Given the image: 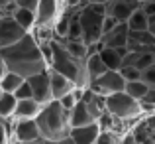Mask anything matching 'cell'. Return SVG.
I'll return each instance as SVG.
<instances>
[{"mask_svg": "<svg viewBox=\"0 0 155 144\" xmlns=\"http://www.w3.org/2000/svg\"><path fill=\"white\" fill-rule=\"evenodd\" d=\"M0 59L4 61L8 71L20 75L22 79L43 73L47 69V61L43 57L41 47H39L38 38L34 36V32H28L16 44H12L8 47H2L0 49Z\"/></svg>", "mask_w": 155, "mask_h": 144, "instance_id": "obj_1", "label": "cell"}, {"mask_svg": "<svg viewBox=\"0 0 155 144\" xmlns=\"http://www.w3.org/2000/svg\"><path fill=\"white\" fill-rule=\"evenodd\" d=\"M120 144H136L134 136L130 134V130H126L124 134H120Z\"/></svg>", "mask_w": 155, "mask_h": 144, "instance_id": "obj_39", "label": "cell"}, {"mask_svg": "<svg viewBox=\"0 0 155 144\" xmlns=\"http://www.w3.org/2000/svg\"><path fill=\"white\" fill-rule=\"evenodd\" d=\"M47 75H49V87H51V99L53 101H59V99H63L65 95H69L73 89H77L67 77L55 73L49 67H47Z\"/></svg>", "mask_w": 155, "mask_h": 144, "instance_id": "obj_15", "label": "cell"}, {"mask_svg": "<svg viewBox=\"0 0 155 144\" xmlns=\"http://www.w3.org/2000/svg\"><path fill=\"white\" fill-rule=\"evenodd\" d=\"M140 6L137 0H110L104 4V16L114 18L118 24H126L134 12L140 10Z\"/></svg>", "mask_w": 155, "mask_h": 144, "instance_id": "obj_8", "label": "cell"}, {"mask_svg": "<svg viewBox=\"0 0 155 144\" xmlns=\"http://www.w3.org/2000/svg\"><path fill=\"white\" fill-rule=\"evenodd\" d=\"M147 85H143L141 81H130V83H126V87H124V93L128 97H132V99H136V101H140L141 97L147 93Z\"/></svg>", "mask_w": 155, "mask_h": 144, "instance_id": "obj_27", "label": "cell"}, {"mask_svg": "<svg viewBox=\"0 0 155 144\" xmlns=\"http://www.w3.org/2000/svg\"><path fill=\"white\" fill-rule=\"evenodd\" d=\"M12 95H14L16 101H24V99H31V91H30V87H28V83L24 81V83L20 85V87L12 93Z\"/></svg>", "mask_w": 155, "mask_h": 144, "instance_id": "obj_32", "label": "cell"}, {"mask_svg": "<svg viewBox=\"0 0 155 144\" xmlns=\"http://www.w3.org/2000/svg\"><path fill=\"white\" fill-rule=\"evenodd\" d=\"M106 2H110V0H87V4H102V6Z\"/></svg>", "mask_w": 155, "mask_h": 144, "instance_id": "obj_41", "label": "cell"}, {"mask_svg": "<svg viewBox=\"0 0 155 144\" xmlns=\"http://www.w3.org/2000/svg\"><path fill=\"white\" fill-rule=\"evenodd\" d=\"M92 122H94V118L91 117V113L87 111V107L81 101L69 111V126H71V128H81V126L92 125Z\"/></svg>", "mask_w": 155, "mask_h": 144, "instance_id": "obj_20", "label": "cell"}, {"mask_svg": "<svg viewBox=\"0 0 155 144\" xmlns=\"http://www.w3.org/2000/svg\"><path fill=\"white\" fill-rule=\"evenodd\" d=\"M126 51H155V36L149 32H128Z\"/></svg>", "mask_w": 155, "mask_h": 144, "instance_id": "obj_13", "label": "cell"}, {"mask_svg": "<svg viewBox=\"0 0 155 144\" xmlns=\"http://www.w3.org/2000/svg\"><path fill=\"white\" fill-rule=\"evenodd\" d=\"M63 47L67 49L71 55H75V57H79V59H87V55H88V47L84 46L83 42H67V40H63Z\"/></svg>", "mask_w": 155, "mask_h": 144, "instance_id": "obj_26", "label": "cell"}, {"mask_svg": "<svg viewBox=\"0 0 155 144\" xmlns=\"http://www.w3.org/2000/svg\"><path fill=\"white\" fill-rule=\"evenodd\" d=\"M57 144H73L71 138H65V140H61V142H57Z\"/></svg>", "mask_w": 155, "mask_h": 144, "instance_id": "obj_42", "label": "cell"}, {"mask_svg": "<svg viewBox=\"0 0 155 144\" xmlns=\"http://www.w3.org/2000/svg\"><path fill=\"white\" fill-rule=\"evenodd\" d=\"M118 73H120V77L126 81V83H130V81H140V71H136L134 67H126V65H122V67L118 69Z\"/></svg>", "mask_w": 155, "mask_h": 144, "instance_id": "obj_30", "label": "cell"}, {"mask_svg": "<svg viewBox=\"0 0 155 144\" xmlns=\"http://www.w3.org/2000/svg\"><path fill=\"white\" fill-rule=\"evenodd\" d=\"M14 0H0V14L4 16H12V12H14Z\"/></svg>", "mask_w": 155, "mask_h": 144, "instance_id": "obj_34", "label": "cell"}, {"mask_svg": "<svg viewBox=\"0 0 155 144\" xmlns=\"http://www.w3.org/2000/svg\"><path fill=\"white\" fill-rule=\"evenodd\" d=\"M34 144H41V142H34Z\"/></svg>", "mask_w": 155, "mask_h": 144, "instance_id": "obj_44", "label": "cell"}, {"mask_svg": "<svg viewBox=\"0 0 155 144\" xmlns=\"http://www.w3.org/2000/svg\"><path fill=\"white\" fill-rule=\"evenodd\" d=\"M16 99L10 93H0V121H8L14 117Z\"/></svg>", "mask_w": 155, "mask_h": 144, "instance_id": "obj_23", "label": "cell"}, {"mask_svg": "<svg viewBox=\"0 0 155 144\" xmlns=\"http://www.w3.org/2000/svg\"><path fill=\"white\" fill-rule=\"evenodd\" d=\"M147 16L141 10H136L132 16L128 18L126 26H128V32H147Z\"/></svg>", "mask_w": 155, "mask_h": 144, "instance_id": "obj_24", "label": "cell"}, {"mask_svg": "<svg viewBox=\"0 0 155 144\" xmlns=\"http://www.w3.org/2000/svg\"><path fill=\"white\" fill-rule=\"evenodd\" d=\"M102 18H104L102 4H84L77 12V22L81 28V42L87 47L98 46L100 38H102Z\"/></svg>", "mask_w": 155, "mask_h": 144, "instance_id": "obj_4", "label": "cell"}, {"mask_svg": "<svg viewBox=\"0 0 155 144\" xmlns=\"http://www.w3.org/2000/svg\"><path fill=\"white\" fill-rule=\"evenodd\" d=\"M124 87H126V81L120 77V73L106 71L100 77H96L94 81H91L87 89H91L92 93H96L100 97H110L114 93H124Z\"/></svg>", "mask_w": 155, "mask_h": 144, "instance_id": "obj_7", "label": "cell"}, {"mask_svg": "<svg viewBox=\"0 0 155 144\" xmlns=\"http://www.w3.org/2000/svg\"><path fill=\"white\" fill-rule=\"evenodd\" d=\"M6 73H8V69H6V65H4V61L0 59V79H2V77L6 75Z\"/></svg>", "mask_w": 155, "mask_h": 144, "instance_id": "obj_40", "label": "cell"}, {"mask_svg": "<svg viewBox=\"0 0 155 144\" xmlns=\"http://www.w3.org/2000/svg\"><path fill=\"white\" fill-rule=\"evenodd\" d=\"M104 109L106 113H110L118 121L126 122L128 126H132V122H136L137 118L143 117L140 103L136 99L128 97L126 93H114L110 97H104Z\"/></svg>", "mask_w": 155, "mask_h": 144, "instance_id": "obj_5", "label": "cell"}, {"mask_svg": "<svg viewBox=\"0 0 155 144\" xmlns=\"http://www.w3.org/2000/svg\"><path fill=\"white\" fill-rule=\"evenodd\" d=\"M100 134V128L96 122L87 126H81V128H71L69 132V138L73 140V144H94L96 138Z\"/></svg>", "mask_w": 155, "mask_h": 144, "instance_id": "obj_16", "label": "cell"}, {"mask_svg": "<svg viewBox=\"0 0 155 144\" xmlns=\"http://www.w3.org/2000/svg\"><path fill=\"white\" fill-rule=\"evenodd\" d=\"M140 10L143 12L147 18H153V16H155V0H147V2H143L140 6Z\"/></svg>", "mask_w": 155, "mask_h": 144, "instance_id": "obj_35", "label": "cell"}, {"mask_svg": "<svg viewBox=\"0 0 155 144\" xmlns=\"http://www.w3.org/2000/svg\"><path fill=\"white\" fill-rule=\"evenodd\" d=\"M126 49H108V47H100L98 49V57L104 63V67L108 71H118L122 67V57L126 55Z\"/></svg>", "mask_w": 155, "mask_h": 144, "instance_id": "obj_19", "label": "cell"}, {"mask_svg": "<svg viewBox=\"0 0 155 144\" xmlns=\"http://www.w3.org/2000/svg\"><path fill=\"white\" fill-rule=\"evenodd\" d=\"M94 144H120V134L116 132H102L100 130L98 138H96Z\"/></svg>", "mask_w": 155, "mask_h": 144, "instance_id": "obj_31", "label": "cell"}, {"mask_svg": "<svg viewBox=\"0 0 155 144\" xmlns=\"http://www.w3.org/2000/svg\"><path fill=\"white\" fill-rule=\"evenodd\" d=\"M116 24H118V22H116L114 18H110V16H104V18H102V36H104V34H108V32L112 30Z\"/></svg>", "mask_w": 155, "mask_h": 144, "instance_id": "obj_37", "label": "cell"}, {"mask_svg": "<svg viewBox=\"0 0 155 144\" xmlns=\"http://www.w3.org/2000/svg\"><path fill=\"white\" fill-rule=\"evenodd\" d=\"M26 34H28V32H24L22 28L14 22L12 16L0 14V49L16 44L18 40H22Z\"/></svg>", "mask_w": 155, "mask_h": 144, "instance_id": "obj_10", "label": "cell"}, {"mask_svg": "<svg viewBox=\"0 0 155 144\" xmlns=\"http://www.w3.org/2000/svg\"><path fill=\"white\" fill-rule=\"evenodd\" d=\"M81 103L87 107V111L91 113V117L94 118V122H96V118L106 111L104 109V97L92 93L91 89H84V91H83V99H81Z\"/></svg>", "mask_w": 155, "mask_h": 144, "instance_id": "obj_18", "label": "cell"}, {"mask_svg": "<svg viewBox=\"0 0 155 144\" xmlns=\"http://www.w3.org/2000/svg\"><path fill=\"white\" fill-rule=\"evenodd\" d=\"M130 134L136 144H155V125L153 117H141L130 126Z\"/></svg>", "mask_w": 155, "mask_h": 144, "instance_id": "obj_11", "label": "cell"}, {"mask_svg": "<svg viewBox=\"0 0 155 144\" xmlns=\"http://www.w3.org/2000/svg\"><path fill=\"white\" fill-rule=\"evenodd\" d=\"M12 18L14 22L22 28L24 32H34V26H35V16L31 10H24V8H14L12 12Z\"/></svg>", "mask_w": 155, "mask_h": 144, "instance_id": "obj_22", "label": "cell"}, {"mask_svg": "<svg viewBox=\"0 0 155 144\" xmlns=\"http://www.w3.org/2000/svg\"><path fill=\"white\" fill-rule=\"evenodd\" d=\"M126 42H128V26L126 24H116L108 34H104L100 38L98 46L108 49H126Z\"/></svg>", "mask_w": 155, "mask_h": 144, "instance_id": "obj_12", "label": "cell"}, {"mask_svg": "<svg viewBox=\"0 0 155 144\" xmlns=\"http://www.w3.org/2000/svg\"><path fill=\"white\" fill-rule=\"evenodd\" d=\"M39 0H14V6L16 8H24V10H35V6H38Z\"/></svg>", "mask_w": 155, "mask_h": 144, "instance_id": "obj_33", "label": "cell"}, {"mask_svg": "<svg viewBox=\"0 0 155 144\" xmlns=\"http://www.w3.org/2000/svg\"><path fill=\"white\" fill-rule=\"evenodd\" d=\"M35 125L41 134V140L61 142L69 138L71 126H69V111H65L57 101H51L41 107L39 114L35 117Z\"/></svg>", "mask_w": 155, "mask_h": 144, "instance_id": "obj_2", "label": "cell"}, {"mask_svg": "<svg viewBox=\"0 0 155 144\" xmlns=\"http://www.w3.org/2000/svg\"><path fill=\"white\" fill-rule=\"evenodd\" d=\"M137 103H147V105H155V89H147V93H145V95L141 97Z\"/></svg>", "mask_w": 155, "mask_h": 144, "instance_id": "obj_38", "label": "cell"}, {"mask_svg": "<svg viewBox=\"0 0 155 144\" xmlns=\"http://www.w3.org/2000/svg\"><path fill=\"white\" fill-rule=\"evenodd\" d=\"M83 91H84V89H73V91L69 93V95H65L63 99H59L57 103H59V105L63 107L65 111H71L73 107H75L77 103H79L81 99H83Z\"/></svg>", "mask_w": 155, "mask_h": 144, "instance_id": "obj_28", "label": "cell"}, {"mask_svg": "<svg viewBox=\"0 0 155 144\" xmlns=\"http://www.w3.org/2000/svg\"><path fill=\"white\" fill-rule=\"evenodd\" d=\"M84 69H87V77H88V83L94 81L96 77H100L102 73H106L108 69L104 67V63L100 61L98 51H88L87 59H84Z\"/></svg>", "mask_w": 155, "mask_h": 144, "instance_id": "obj_21", "label": "cell"}, {"mask_svg": "<svg viewBox=\"0 0 155 144\" xmlns=\"http://www.w3.org/2000/svg\"><path fill=\"white\" fill-rule=\"evenodd\" d=\"M24 81H26V79H22L20 75H16V73H10V71H8L6 75L0 79V91H2V93H10V95H12V93H14L16 89H18L20 85L24 83Z\"/></svg>", "mask_w": 155, "mask_h": 144, "instance_id": "obj_25", "label": "cell"}, {"mask_svg": "<svg viewBox=\"0 0 155 144\" xmlns=\"http://www.w3.org/2000/svg\"><path fill=\"white\" fill-rule=\"evenodd\" d=\"M28 87H30L31 91V99H34L35 103H39V105H47V103H51V87H49V75H47V69L43 73H38V75H31L26 79Z\"/></svg>", "mask_w": 155, "mask_h": 144, "instance_id": "obj_9", "label": "cell"}, {"mask_svg": "<svg viewBox=\"0 0 155 144\" xmlns=\"http://www.w3.org/2000/svg\"><path fill=\"white\" fill-rule=\"evenodd\" d=\"M140 81L143 85H147L149 89H155V65L143 69V71H140Z\"/></svg>", "mask_w": 155, "mask_h": 144, "instance_id": "obj_29", "label": "cell"}, {"mask_svg": "<svg viewBox=\"0 0 155 144\" xmlns=\"http://www.w3.org/2000/svg\"><path fill=\"white\" fill-rule=\"evenodd\" d=\"M0 144H10V130L6 121H0Z\"/></svg>", "mask_w": 155, "mask_h": 144, "instance_id": "obj_36", "label": "cell"}, {"mask_svg": "<svg viewBox=\"0 0 155 144\" xmlns=\"http://www.w3.org/2000/svg\"><path fill=\"white\" fill-rule=\"evenodd\" d=\"M122 65L134 67L136 71H143L155 65V51H128L122 57Z\"/></svg>", "mask_w": 155, "mask_h": 144, "instance_id": "obj_14", "label": "cell"}, {"mask_svg": "<svg viewBox=\"0 0 155 144\" xmlns=\"http://www.w3.org/2000/svg\"><path fill=\"white\" fill-rule=\"evenodd\" d=\"M137 2H140V4H143V2H147V0H137Z\"/></svg>", "mask_w": 155, "mask_h": 144, "instance_id": "obj_43", "label": "cell"}, {"mask_svg": "<svg viewBox=\"0 0 155 144\" xmlns=\"http://www.w3.org/2000/svg\"><path fill=\"white\" fill-rule=\"evenodd\" d=\"M41 111V105L35 103L34 99H24V101H16L14 117L16 121H35V117Z\"/></svg>", "mask_w": 155, "mask_h": 144, "instance_id": "obj_17", "label": "cell"}, {"mask_svg": "<svg viewBox=\"0 0 155 144\" xmlns=\"http://www.w3.org/2000/svg\"><path fill=\"white\" fill-rule=\"evenodd\" d=\"M49 47H51L49 69H53L55 73H59L63 77H67L77 89H87L88 87V77H87V69H84V61L75 57V55H71L63 47L61 42L51 40Z\"/></svg>", "mask_w": 155, "mask_h": 144, "instance_id": "obj_3", "label": "cell"}, {"mask_svg": "<svg viewBox=\"0 0 155 144\" xmlns=\"http://www.w3.org/2000/svg\"><path fill=\"white\" fill-rule=\"evenodd\" d=\"M61 12H63V6L57 0H39L34 10L35 16L34 30H53V24L57 22Z\"/></svg>", "mask_w": 155, "mask_h": 144, "instance_id": "obj_6", "label": "cell"}]
</instances>
